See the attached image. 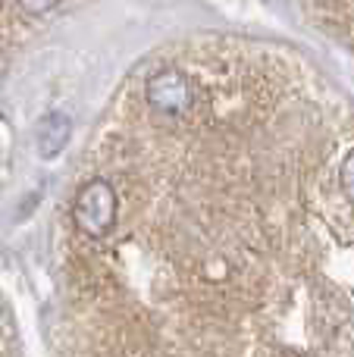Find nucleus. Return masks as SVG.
<instances>
[{"instance_id": "nucleus-2", "label": "nucleus", "mask_w": 354, "mask_h": 357, "mask_svg": "<svg viewBox=\"0 0 354 357\" xmlns=\"http://www.w3.org/2000/svg\"><path fill=\"white\" fill-rule=\"evenodd\" d=\"M194 82L188 79L182 69H160L148 79L144 85V100L148 107L157 113V116H167V119H182L194 110Z\"/></svg>"}, {"instance_id": "nucleus-3", "label": "nucleus", "mask_w": 354, "mask_h": 357, "mask_svg": "<svg viewBox=\"0 0 354 357\" xmlns=\"http://www.w3.org/2000/svg\"><path fill=\"white\" fill-rule=\"evenodd\" d=\"M72 135V119L66 113H47L35 129V151L41 160H54L60 157V151L69 144Z\"/></svg>"}, {"instance_id": "nucleus-5", "label": "nucleus", "mask_w": 354, "mask_h": 357, "mask_svg": "<svg viewBox=\"0 0 354 357\" xmlns=\"http://www.w3.org/2000/svg\"><path fill=\"white\" fill-rule=\"evenodd\" d=\"M56 3H60V0H19V6H22L25 13H31V16H44V13H50Z\"/></svg>"}, {"instance_id": "nucleus-4", "label": "nucleus", "mask_w": 354, "mask_h": 357, "mask_svg": "<svg viewBox=\"0 0 354 357\" xmlns=\"http://www.w3.org/2000/svg\"><path fill=\"white\" fill-rule=\"evenodd\" d=\"M339 182H342V191L348 201H354V148L345 154V163H342V173H339Z\"/></svg>"}, {"instance_id": "nucleus-1", "label": "nucleus", "mask_w": 354, "mask_h": 357, "mask_svg": "<svg viewBox=\"0 0 354 357\" xmlns=\"http://www.w3.org/2000/svg\"><path fill=\"white\" fill-rule=\"evenodd\" d=\"M116 213H119V197H116V188L110 185V178L91 176L75 191L72 222H75V232L85 235L88 241L107 238L110 229L116 226Z\"/></svg>"}]
</instances>
